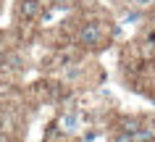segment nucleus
Segmentation results:
<instances>
[{"label":"nucleus","mask_w":155,"mask_h":142,"mask_svg":"<svg viewBox=\"0 0 155 142\" xmlns=\"http://www.w3.org/2000/svg\"><path fill=\"white\" fill-rule=\"evenodd\" d=\"M16 18L21 24H32V21H40V18H48L42 0H18L16 3Z\"/></svg>","instance_id":"2"},{"label":"nucleus","mask_w":155,"mask_h":142,"mask_svg":"<svg viewBox=\"0 0 155 142\" xmlns=\"http://www.w3.org/2000/svg\"><path fill=\"white\" fill-rule=\"evenodd\" d=\"M0 132H8V129H5V113H3V111H0Z\"/></svg>","instance_id":"4"},{"label":"nucleus","mask_w":155,"mask_h":142,"mask_svg":"<svg viewBox=\"0 0 155 142\" xmlns=\"http://www.w3.org/2000/svg\"><path fill=\"white\" fill-rule=\"evenodd\" d=\"M150 142H155V140H150Z\"/></svg>","instance_id":"6"},{"label":"nucleus","mask_w":155,"mask_h":142,"mask_svg":"<svg viewBox=\"0 0 155 142\" xmlns=\"http://www.w3.org/2000/svg\"><path fill=\"white\" fill-rule=\"evenodd\" d=\"M131 5H134V8H147V5H153L155 0H129Z\"/></svg>","instance_id":"3"},{"label":"nucleus","mask_w":155,"mask_h":142,"mask_svg":"<svg viewBox=\"0 0 155 142\" xmlns=\"http://www.w3.org/2000/svg\"><path fill=\"white\" fill-rule=\"evenodd\" d=\"M0 142H13V140H11L8 132H0Z\"/></svg>","instance_id":"5"},{"label":"nucleus","mask_w":155,"mask_h":142,"mask_svg":"<svg viewBox=\"0 0 155 142\" xmlns=\"http://www.w3.org/2000/svg\"><path fill=\"white\" fill-rule=\"evenodd\" d=\"M116 34H118V26H105V21H97V18H84L74 34V42L82 50H103Z\"/></svg>","instance_id":"1"}]
</instances>
